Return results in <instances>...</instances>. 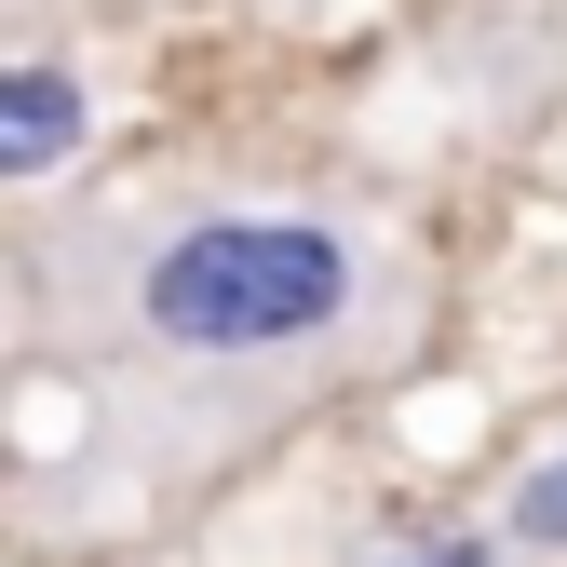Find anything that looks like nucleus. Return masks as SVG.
I'll use <instances>...</instances> for the list:
<instances>
[{
    "label": "nucleus",
    "mask_w": 567,
    "mask_h": 567,
    "mask_svg": "<svg viewBox=\"0 0 567 567\" xmlns=\"http://www.w3.org/2000/svg\"><path fill=\"white\" fill-rule=\"evenodd\" d=\"M14 351H41V298H28V257L0 244V365H14Z\"/></svg>",
    "instance_id": "39448f33"
},
{
    "label": "nucleus",
    "mask_w": 567,
    "mask_h": 567,
    "mask_svg": "<svg viewBox=\"0 0 567 567\" xmlns=\"http://www.w3.org/2000/svg\"><path fill=\"white\" fill-rule=\"evenodd\" d=\"M41 351L135 446L244 460L351 392H392L446 324V257L405 203L298 163H150L14 230Z\"/></svg>",
    "instance_id": "f257e3e1"
},
{
    "label": "nucleus",
    "mask_w": 567,
    "mask_h": 567,
    "mask_svg": "<svg viewBox=\"0 0 567 567\" xmlns=\"http://www.w3.org/2000/svg\"><path fill=\"white\" fill-rule=\"evenodd\" d=\"M351 567H527V554L501 540V514H446V527H392V540H365Z\"/></svg>",
    "instance_id": "20e7f679"
},
{
    "label": "nucleus",
    "mask_w": 567,
    "mask_h": 567,
    "mask_svg": "<svg viewBox=\"0 0 567 567\" xmlns=\"http://www.w3.org/2000/svg\"><path fill=\"white\" fill-rule=\"evenodd\" d=\"M95 150V68L82 54H0V203L82 176Z\"/></svg>",
    "instance_id": "f03ea898"
},
{
    "label": "nucleus",
    "mask_w": 567,
    "mask_h": 567,
    "mask_svg": "<svg viewBox=\"0 0 567 567\" xmlns=\"http://www.w3.org/2000/svg\"><path fill=\"white\" fill-rule=\"evenodd\" d=\"M486 514H501V540H514L527 567H567V446H540V460H527Z\"/></svg>",
    "instance_id": "7ed1b4c3"
}]
</instances>
